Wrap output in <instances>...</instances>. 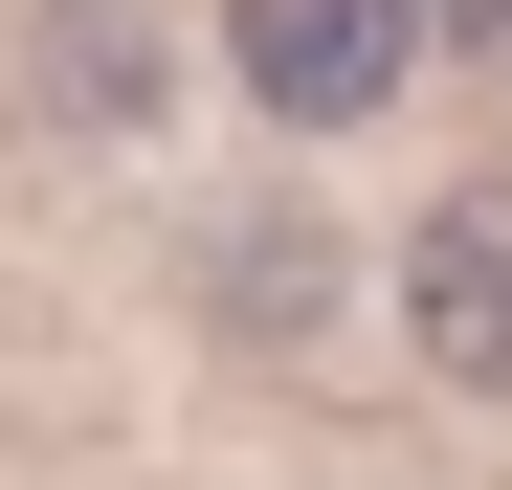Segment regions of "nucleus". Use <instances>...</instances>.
Returning a JSON list of instances; mask_svg holds the SVG:
<instances>
[{
	"instance_id": "2",
	"label": "nucleus",
	"mask_w": 512,
	"mask_h": 490,
	"mask_svg": "<svg viewBox=\"0 0 512 490\" xmlns=\"http://www.w3.org/2000/svg\"><path fill=\"white\" fill-rule=\"evenodd\" d=\"M401 312H423V357H446V379H490V401H512V179L423 201V245H401Z\"/></svg>"
},
{
	"instance_id": "3",
	"label": "nucleus",
	"mask_w": 512,
	"mask_h": 490,
	"mask_svg": "<svg viewBox=\"0 0 512 490\" xmlns=\"http://www.w3.org/2000/svg\"><path fill=\"white\" fill-rule=\"evenodd\" d=\"M446 45H512V0H446Z\"/></svg>"
},
{
	"instance_id": "1",
	"label": "nucleus",
	"mask_w": 512,
	"mask_h": 490,
	"mask_svg": "<svg viewBox=\"0 0 512 490\" xmlns=\"http://www.w3.org/2000/svg\"><path fill=\"white\" fill-rule=\"evenodd\" d=\"M223 67H245V112L357 134L401 67H423V0H223Z\"/></svg>"
}]
</instances>
